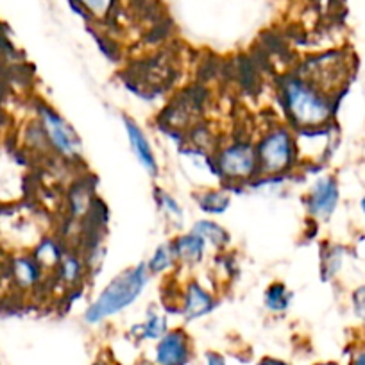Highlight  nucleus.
Here are the masks:
<instances>
[{
    "instance_id": "f257e3e1",
    "label": "nucleus",
    "mask_w": 365,
    "mask_h": 365,
    "mask_svg": "<svg viewBox=\"0 0 365 365\" xmlns=\"http://www.w3.org/2000/svg\"><path fill=\"white\" fill-rule=\"evenodd\" d=\"M285 124L294 131L321 129L335 124L336 97L303 79L296 72L287 73L278 84Z\"/></svg>"
},
{
    "instance_id": "f03ea898",
    "label": "nucleus",
    "mask_w": 365,
    "mask_h": 365,
    "mask_svg": "<svg viewBox=\"0 0 365 365\" xmlns=\"http://www.w3.org/2000/svg\"><path fill=\"white\" fill-rule=\"evenodd\" d=\"M150 279L153 276L147 270L145 262L124 269L91 297L83 312V321L88 326H99L124 314L145 294Z\"/></svg>"
},
{
    "instance_id": "7ed1b4c3",
    "label": "nucleus",
    "mask_w": 365,
    "mask_h": 365,
    "mask_svg": "<svg viewBox=\"0 0 365 365\" xmlns=\"http://www.w3.org/2000/svg\"><path fill=\"white\" fill-rule=\"evenodd\" d=\"M259 175L289 178L301 165L296 131L289 124L269 125L255 142Z\"/></svg>"
},
{
    "instance_id": "20e7f679",
    "label": "nucleus",
    "mask_w": 365,
    "mask_h": 365,
    "mask_svg": "<svg viewBox=\"0 0 365 365\" xmlns=\"http://www.w3.org/2000/svg\"><path fill=\"white\" fill-rule=\"evenodd\" d=\"M213 165L220 185L231 190L249 187L259 175L255 142L251 140H230L220 143L213 153Z\"/></svg>"
},
{
    "instance_id": "39448f33",
    "label": "nucleus",
    "mask_w": 365,
    "mask_h": 365,
    "mask_svg": "<svg viewBox=\"0 0 365 365\" xmlns=\"http://www.w3.org/2000/svg\"><path fill=\"white\" fill-rule=\"evenodd\" d=\"M34 118L43 131L52 156L65 161L66 165L79 163L83 160V138L56 108L47 103H38Z\"/></svg>"
},
{
    "instance_id": "423d86ee",
    "label": "nucleus",
    "mask_w": 365,
    "mask_h": 365,
    "mask_svg": "<svg viewBox=\"0 0 365 365\" xmlns=\"http://www.w3.org/2000/svg\"><path fill=\"white\" fill-rule=\"evenodd\" d=\"M351 70L353 65L349 54L344 51H326L304 59L296 73L339 99L344 88L349 84Z\"/></svg>"
},
{
    "instance_id": "0eeeda50",
    "label": "nucleus",
    "mask_w": 365,
    "mask_h": 365,
    "mask_svg": "<svg viewBox=\"0 0 365 365\" xmlns=\"http://www.w3.org/2000/svg\"><path fill=\"white\" fill-rule=\"evenodd\" d=\"M304 212L315 224H324L333 219L340 205V182L336 175L322 172L310 182L304 194Z\"/></svg>"
},
{
    "instance_id": "6e6552de",
    "label": "nucleus",
    "mask_w": 365,
    "mask_h": 365,
    "mask_svg": "<svg viewBox=\"0 0 365 365\" xmlns=\"http://www.w3.org/2000/svg\"><path fill=\"white\" fill-rule=\"evenodd\" d=\"M219 307L215 294L199 279H188L179 289V297L174 303V310L185 322L201 321L208 317Z\"/></svg>"
},
{
    "instance_id": "1a4fd4ad",
    "label": "nucleus",
    "mask_w": 365,
    "mask_h": 365,
    "mask_svg": "<svg viewBox=\"0 0 365 365\" xmlns=\"http://www.w3.org/2000/svg\"><path fill=\"white\" fill-rule=\"evenodd\" d=\"M194 358V342L182 326L170 328L158 342H154L156 365H188Z\"/></svg>"
},
{
    "instance_id": "9d476101",
    "label": "nucleus",
    "mask_w": 365,
    "mask_h": 365,
    "mask_svg": "<svg viewBox=\"0 0 365 365\" xmlns=\"http://www.w3.org/2000/svg\"><path fill=\"white\" fill-rule=\"evenodd\" d=\"M202 101L205 99L199 96V91H185L178 96L165 110V125L182 135L194 129L201 124Z\"/></svg>"
},
{
    "instance_id": "9b49d317",
    "label": "nucleus",
    "mask_w": 365,
    "mask_h": 365,
    "mask_svg": "<svg viewBox=\"0 0 365 365\" xmlns=\"http://www.w3.org/2000/svg\"><path fill=\"white\" fill-rule=\"evenodd\" d=\"M122 125H124L125 138H128L129 149H131L136 163L142 167V170L149 178L158 179V175H160V160H158L156 149L153 147V142H150L145 129L138 122L133 120L131 117H125V115L122 117Z\"/></svg>"
},
{
    "instance_id": "f8f14e48",
    "label": "nucleus",
    "mask_w": 365,
    "mask_h": 365,
    "mask_svg": "<svg viewBox=\"0 0 365 365\" xmlns=\"http://www.w3.org/2000/svg\"><path fill=\"white\" fill-rule=\"evenodd\" d=\"M9 279L20 292H34L51 279L40 263L33 258L29 251L15 252L9 258Z\"/></svg>"
},
{
    "instance_id": "ddd939ff",
    "label": "nucleus",
    "mask_w": 365,
    "mask_h": 365,
    "mask_svg": "<svg viewBox=\"0 0 365 365\" xmlns=\"http://www.w3.org/2000/svg\"><path fill=\"white\" fill-rule=\"evenodd\" d=\"M51 279H54L56 285L61 287V289L68 294L81 290L88 282H90V279H88L86 265H84L83 255H81L79 249L72 245V247L65 252L58 269L51 274Z\"/></svg>"
},
{
    "instance_id": "4468645a",
    "label": "nucleus",
    "mask_w": 365,
    "mask_h": 365,
    "mask_svg": "<svg viewBox=\"0 0 365 365\" xmlns=\"http://www.w3.org/2000/svg\"><path fill=\"white\" fill-rule=\"evenodd\" d=\"M172 245H174L175 256H178V263L181 269H197L208 258V245L206 242L194 233L192 230H185L181 233H175L172 238Z\"/></svg>"
},
{
    "instance_id": "2eb2a0df",
    "label": "nucleus",
    "mask_w": 365,
    "mask_h": 365,
    "mask_svg": "<svg viewBox=\"0 0 365 365\" xmlns=\"http://www.w3.org/2000/svg\"><path fill=\"white\" fill-rule=\"evenodd\" d=\"M194 202L202 215L217 219V217L226 215V212L233 205V190L224 185L201 187L194 192Z\"/></svg>"
},
{
    "instance_id": "dca6fc26",
    "label": "nucleus",
    "mask_w": 365,
    "mask_h": 365,
    "mask_svg": "<svg viewBox=\"0 0 365 365\" xmlns=\"http://www.w3.org/2000/svg\"><path fill=\"white\" fill-rule=\"evenodd\" d=\"M70 247H72V245H70L68 240L63 238L61 235L45 233L43 237L33 245V249H31L29 252L33 255V258L40 263L41 269L51 276V274L58 269L63 256H65V252L68 251Z\"/></svg>"
},
{
    "instance_id": "f3484780",
    "label": "nucleus",
    "mask_w": 365,
    "mask_h": 365,
    "mask_svg": "<svg viewBox=\"0 0 365 365\" xmlns=\"http://www.w3.org/2000/svg\"><path fill=\"white\" fill-rule=\"evenodd\" d=\"M347 258V247L339 242L324 240L319 247V279L322 283H331L342 272Z\"/></svg>"
},
{
    "instance_id": "a211bd4d",
    "label": "nucleus",
    "mask_w": 365,
    "mask_h": 365,
    "mask_svg": "<svg viewBox=\"0 0 365 365\" xmlns=\"http://www.w3.org/2000/svg\"><path fill=\"white\" fill-rule=\"evenodd\" d=\"M168 329H170V326H168L167 312L160 310L158 307H150L145 312L143 321L133 324V328L129 329V335L136 342H158Z\"/></svg>"
},
{
    "instance_id": "6ab92c4d",
    "label": "nucleus",
    "mask_w": 365,
    "mask_h": 365,
    "mask_svg": "<svg viewBox=\"0 0 365 365\" xmlns=\"http://www.w3.org/2000/svg\"><path fill=\"white\" fill-rule=\"evenodd\" d=\"M153 197L167 226L175 230V233H181V231L187 230V213H185V208L179 202V199L172 192H168L163 187H156L153 190Z\"/></svg>"
},
{
    "instance_id": "aec40b11",
    "label": "nucleus",
    "mask_w": 365,
    "mask_h": 365,
    "mask_svg": "<svg viewBox=\"0 0 365 365\" xmlns=\"http://www.w3.org/2000/svg\"><path fill=\"white\" fill-rule=\"evenodd\" d=\"M96 206V194L86 181L73 182L66 192L65 210L70 220H84Z\"/></svg>"
},
{
    "instance_id": "412c9836",
    "label": "nucleus",
    "mask_w": 365,
    "mask_h": 365,
    "mask_svg": "<svg viewBox=\"0 0 365 365\" xmlns=\"http://www.w3.org/2000/svg\"><path fill=\"white\" fill-rule=\"evenodd\" d=\"M188 230H192L194 233H197L202 240L206 242L210 251L213 252H226L231 245V233L226 230V226L219 222L217 219L212 217H201V219L195 220Z\"/></svg>"
},
{
    "instance_id": "4be33fe9",
    "label": "nucleus",
    "mask_w": 365,
    "mask_h": 365,
    "mask_svg": "<svg viewBox=\"0 0 365 365\" xmlns=\"http://www.w3.org/2000/svg\"><path fill=\"white\" fill-rule=\"evenodd\" d=\"M145 267L153 278H165L179 269L178 256H175L174 245L170 240H165L154 247L149 258L145 259Z\"/></svg>"
},
{
    "instance_id": "5701e85b",
    "label": "nucleus",
    "mask_w": 365,
    "mask_h": 365,
    "mask_svg": "<svg viewBox=\"0 0 365 365\" xmlns=\"http://www.w3.org/2000/svg\"><path fill=\"white\" fill-rule=\"evenodd\" d=\"M294 301V292L282 279L269 283L262 294V304L269 314L283 315L290 310Z\"/></svg>"
},
{
    "instance_id": "b1692460",
    "label": "nucleus",
    "mask_w": 365,
    "mask_h": 365,
    "mask_svg": "<svg viewBox=\"0 0 365 365\" xmlns=\"http://www.w3.org/2000/svg\"><path fill=\"white\" fill-rule=\"evenodd\" d=\"M70 6L84 20L103 22L111 16L115 6H117V0H70Z\"/></svg>"
},
{
    "instance_id": "393cba45",
    "label": "nucleus",
    "mask_w": 365,
    "mask_h": 365,
    "mask_svg": "<svg viewBox=\"0 0 365 365\" xmlns=\"http://www.w3.org/2000/svg\"><path fill=\"white\" fill-rule=\"evenodd\" d=\"M79 249L81 255H83L84 265H86L88 270V279L91 282V279L96 278V276H99V272L103 270L104 259H106V245H104V242L101 240V238L96 237L90 244L84 245V249Z\"/></svg>"
},
{
    "instance_id": "a878e982",
    "label": "nucleus",
    "mask_w": 365,
    "mask_h": 365,
    "mask_svg": "<svg viewBox=\"0 0 365 365\" xmlns=\"http://www.w3.org/2000/svg\"><path fill=\"white\" fill-rule=\"evenodd\" d=\"M349 304L354 317L365 324V283H361V285L354 287V289L351 290Z\"/></svg>"
},
{
    "instance_id": "bb28decb",
    "label": "nucleus",
    "mask_w": 365,
    "mask_h": 365,
    "mask_svg": "<svg viewBox=\"0 0 365 365\" xmlns=\"http://www.w3.org/2000/svg\"><path fill=\"white\" fill-rule=\"evenodd\" d=\"M205 364L206 365H227L224 354H220L219 351H208L205 354Z\"/></svg>"
},
{
    "instance_id": "cd10ccee",
    "label": "nucleus",
    "mask_w": 365,
    "mask_h": 365,
    "mask_svg": "<svg viewBox=\"0 0 365 365\" xmlns=\"http://www.w3.org/2000/svg\"><path fill=\"white\" fill-rule=\"evenodd\" d=\"M349 365H365V346L356 347L349 358Z\"/></svg>"
},
{
    "instance_id": "c85d7f7f",
    "label": "nucleus",
    "mask_w": 365,
    "mask_h": 365,
    "mask_svg": "<svg viewBox=\"0 0 365 365\" xmlns=\"http://www.w3.org/2000/svg\"><path fill=\"white\" fill-rule=\"evenodd\" d=\"M258 365H290L289 361L282 360V358H276V356H263L262 360L258 361Z\"/></svg>"
},
{
    "instance_id": "c756f323",
    "label": "nucleus",
    "mask_w": 365,
    "mask_h": 365,
    "mask_svg": "<svg viewBox=\"0 0 365 365\" xmlns=\"http://www.w3.org/2000/svg\"><path fill=\"white\" fill-rule=\"evenodd\" d=\"M358 206H360V212H361V215L365 217V194L361 195V197H360V202H358Z\"/></svg>"
},
{
    "instance_id": "7c9ffc66",
    "label": "nucleus",
    "mask_w": 365,
    "mask_h": 365,
    "mask_svg": "<svg viewBox=\"0 0 365 365\" xmlns=\"http://www.w3.org/2000/svg\"><path fill=\"white\" fill-rule=\"evenodd\" d=\"M312 365H340V364H336V361H317V364H312Z\"/></svg>"
},
{
    "instance_id": "2f4dec72",
    "label": "nucleus",
    "mask_w": 365,
    "mask_h": 365,
    "mask_svg": "<svg viewBox=\"0 0 365 365\" xmlns=\"http://www.w3.org/2000/svg\"><path fill=\"white\" fill-rule=\"evenodd\" d=\"M93 365H110V361H104V360H96Z\"/></svg>"
},
{
    "instance_id": "473e14b6",
    "label": "nucleus",
    "mask_w": 365,
    "mask_h": 365,
    "mask_svg": "<svg viewBox=\"0 0 365 365\" xmlns=\"http://www.w3.org/2000/svg\"><path fill=\"white\" fill-rule=\"evenodd\" d=\"M0 365H4V364H2V358H0Z\"/></svg>"
},
{
    "instance_id": "72a5a7b5",
    "label": "nucleus",
    "mask_w": 365,
    "mask_h": 365,
    "mask_svg": "<svg viewBox=\"0 0 365 365\" xmlns=\"http://www.w3.org/2000/svg\"><path fill=\"white\" fill-rule=\"evenodd\" d=\"M150 365H156V364H150Z\"/></svg>"
}]
</instances>
